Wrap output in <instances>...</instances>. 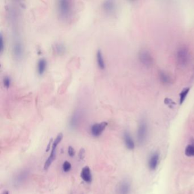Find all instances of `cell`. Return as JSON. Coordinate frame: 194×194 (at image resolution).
Returning a JSON list of instances; mask_svg holds the SVG:
<instances>
[{
  "mask_svg": "<svg viewBox=\"0 0 194 194\" xmlns=\"http://www.w3.org/2000/svg\"><path fill=\"white\" fill-rule=\"evenodd\" d=\"M57 10L59 18L66 21L71 17L73 8L72 2L67 0H61L58 2Z\"/></svg>",
  "mask_w": 194,
  "mask_h": 194,
  "instance_id": "6da1fadb",
  "label": "cell"
},
{
  "mask_svg": "<svg viewBox=\"0 0 194 194\" xmlns=\"http://www.w3.org/2000/svg\"><path fill=\"white\" fill-rule=\"evenodd\" d=\"M178 63L181 67H185L190 61V52L185 46H181L177 50L176 54Z\"/></svg>",
  "mask_w": 194,
  "mask_h": 194,
  "instance_id": "7a4b0ae2",
  "label": "cell"
},
{
  "mask_svg": "<svg viewBox=\"0 0 194 194\" xmlns=\"http://www.w3.org/2000/svg\"><path fill=\"white\" fill-rule=\"evenodd\" d=\"M63 139V134L62 133L58 134L57 136L55 141L52 145V149L51 151V154L49 155V157L48 158V160L46 161L44 165V170H48V168L50 166L52 163L53 162L54 160L55 159L56 157V147L57 146L59 145V143H61V141Z\"/></svg>",
  "mask_w": 194,
  "mask_h": 194,
  "instance_id": "3957f363",
  "label": "cell"
},
{
  "mask_svg": "<svg viewBox=\"0 0 194 194\" xmlns=\"http://www.w3.org/2000/svg\"><path fill=\"white\" fill-rule=\"evenodd\" d=\"M148 135V126L146 121L142 120L139 122L137 130V139L139 144H143L146 142Z\"/></svg>",
  "mask_w": 194,
  "mask_h": 194,
  "instance_id": "277c9868",
  "label": "cell"
},
{
  "mask_svg": "<svg viewBox=\"0 0 194 194\" xmlns=\"http://www.w3.org/2000/svg\"><path fill=\"white\" fill-rule=\"evenodd\" d=\"M138 58L141 63L146 67H150L153 63V58L147 50H143L139 52Z\"/></svg>",
  "mask_w": 194,
  "mask_h": 194,
  "instance_id": "5b68a950",
  "label": "cell"
},
{
  "mask_svg": "<svg viewBox=\"0 0 194 194\" xmlns=\"http://www.w3.org/2000/svg\"><path fill=\"white\" fill-rule=\"evenodd\" d=\"M83 112L82 110L77 109L72 113L69 120V126L72 129L76 128L82 120Z\"/></svg>",
  "mask_w": 194,
  "mask_h": 194,
  "instance_id": "8992f818",
  "label": "cell"
},
{
  "mask_svg": "<svg viewBox=\"0 0 194 194\" xmlns=\"http://www.w3.org/2000/svg\"><path fill=\"white\" fill-rule=\"evenodd\" d=\"M13 54L16 59L19 60L22 59L23 55V46L19 40H17L14 42L13 44Z\"/></svg>",
  "mask_w": 194,
  "mask_h": 194,
  "instance_id": "52a82bcc",
  "label": "cell"
},
{
  "mask_svg": "<svg viewBox=\"0 0 194 194\" xmlns=\"http://www.w3.org/2000/svg\"><path fill=\"white\" fill-rule=\"evenodd\" d=\"M131 190V185L129 182L124 180L119 183L117 187V194H129Z\"/></svg>",
  "mask_w": 194,
  "mask_h": 194,
  "instance_id": "ba28073f",
  "label": "cell"
},
{
  "mask_svg": "<svg viewBox=\"0 0 194 194\" xmlns=\"http://www.w3.org/2000/svg\"><path fill=\"white\" fill-rule=\"evenodd\" d=\"M107 125L108 123L107 122H102L101 123L95 124L91 127V133L93 136L98 137L103 132Z\"/></svg>",
  "mask_w": 194,
  "mask_h": 194,
  "instance_id": "9c48e42d",
  "label": "cell"
},
{
  "mask_svg": "<svg viewBox=\"0 0 194 194\" xmlns=\"http://www.w3.org/2000/svg\"><path fill=\"white\" fill-rule=\"evenodd\" d=\"M160 153L157 151L153 153L150 157L148 161V166L150 170L152 171L155 170L160 162Z\"/></svg>",
  "mask_w": 194,
  "mask_h": 194,
  "instance_id": "30bf717a",
  "label": "cell"
},
{
  "mask_svg": "<svg viewBox=\"0 0 194 194\" xmlns=\"http://www.w3.org/2000/svg\"><path fill=\"white\" fill-rule=\"evenodd\" d=\"M104 12L107 14H112L116 10V4L113 1H105L102 5Z\"/></svg>",
  "mask_w": 194,
  "mask_h": 194,
  "instance_id": "8fae6325",
  "label": "cell"
},
{
  "mask_svg": "<svg viewBox=\"0 0 194 194\" xmlns=\"http://www.w3.org/2000/svg\"><path fill=\"white\" fill-rule=\"evenodd\" d=\"M80 176L82 179L86 183H91L92 179L91 170L89 167L86 166L83 168L80 174Z\"/></svg>",
  "mask_w": 194,
  "mask_h": 194,
  "instance_id": "7c38bea8",
  "label": "cell"
},
{
  "mask_svg": "<svg viewBox=\"0 0 194 194\" xmlns=\"http://www.w3.org/2000/svg\"><path fill=\"white\" fill-rule=\"evenodd\" d=\"M124 139L125 142V145L129 150H133L135 147V144L133 139L131 137L129 132H125L124 134Z\"/></svg>",
  "mask_w": 194,
  "mask_h": 194,
  "instance_id": "4fadbf2b",
  "label": "cell"
},
{
  "mask_svg": "<svg viewBox=\"0 0 194 194\" xmlns=\"http://www.w3.org/2000/svg\"><path fill=\"white\" fill-rule=\"evenodd\" d=\"M158 75H159L160 81L164 84L168 85L171 84V83L172 82V79L171 78V76L168 75V73L164 71L160 70L158 72Z\"/></svg>",
  "mask_w": 194,
  "mask_h": 194,
  "instance_id": "5bb4252c",
  "label": "cell"
},
{
  "mask_svg": "<svg viewBox=\"0 0 194 194\" xmlns=\"http://www.w3.org/2000/svg\"><path fill=\"white\" fill-rule=\"evenodd\" d=\"M96 59L97 63L100 69H105V64L104 60L103 55L101 50H98L96 53Z\"/></svg>",
  "mask_w": 194,
  "mask_h": 194,
  "instance_id": "9a60e30c",
  "label": "cell"
},
{
  "mask_svg": "<svg viewBox=\"0 0 194 194\" xmlns=\"http://www.w3.org/2000/svg\"><path fill=\"white\" fill-rule=\"evenodd\" d=\"M46 65H47V62L44 59L42 58L38 61V65H37V71L39 75H42L46 69Z\"/></svg>",
  "mask_w": 194,
  "mask_h": 194,
  "instance_id": "2e32d148",
  "label": "cell"
},
{
  "mask_svg": "<svg viewBox=\"0 0 194 194\" xmlns=\"http://www.w3.org/2000/svg\"><path fill=\"white\" fill-rule=\"evenodd\" d=\"M185 155L189 157H194V139H192L191 142L189 143L185 149Z\"/></svg>",
  "mask_w": 194,
  "mask_h": 194,
  "instance_id": "e0dca14e",
  "label": "cell"
},
{
  "mask_svg": "<svg viewBox=\"0 0 194 194\" xmlns=\"http://www.w3.org/2000/svg\"><path fill=\"white\" fill-rule=\"evenodd\" d=\"M190 91V87H186L182 90L181 92L179 94V104L182 105L185 102L187 95L189 93Z\"/></svg>",
  "mask_w": 194,
  "mask_h": 194,
  "instance_id": "ac0fdd59",
  "label": "cell"
},
{
  "mask_svg": "<svg viewBox=\"0 0 194 194\" xmlns=\"http://www.w3.org/2000/svg\"><path fill=\"white\" fill-rule=\"evenodd\" d=\"M27 174H28L26 171H23V172L19 173L15 179L14 182H15L16 185H18L19 184L22 183L23 181H25V179H26Z\"/></svg>",
  "mask_w": 194,
  "mask_h": 194,
  "instance_id": "d6986e66",
  "label": "cell"
},
{
  "mask_svg": "<svg viewBox=\"0 0 194 194\" xmlns=\"http://www.w3.org/2000/svg\"><path fill=\"white\" fill-rule=\"evenodd\" d=\"M54 50L56 52V54L61 55L65 52V46L62 43H56L55 45L53 46Z\"/></svg>",
  "mask_w": 194,
  "mask_h": 194,
  "instance_id": "ffe728a7",
  "label": "cell"
},
{
  "mask_svg": "<svg viewBox=\"0 0 194 194\" xmlns=\"http://www.w3.org/2000/svg\"><path fill=\"white\" fill-rule=\"evenodd\" d=\"M164 103L166 105L168 106L170 108H173L174 107H175L176 105V103L173 100L169 99V98H165L164 100Z\"/></svg>",
  "mask_w": 194,
  "mask_h": 194,
  "instance_id": "44dd1931",
  "label": "cell"
},
{
  "mask_svg": "<svg viewBox=\"0 0 194 194\" xmlns=\"http://www.w3.org/2000/svg\"><path fill=\"white\" fill-rule=\"evenodd\" d=\"M71 168V164L68 161H65L63 164V170L65 172H69Z\"/></svg>",
  "mask_w": 194,
  "mask_h": 194,
  "instance_id": "7402d4cb",
  "label": "cell"
},
{
  "mask_svg": "<svg viewBox=\"0 0 194 194\" xmlns=\"http://www.w3.org/2000/svg\"><path fill=\"white\" fill-rule=\"evenodd\" d=\"M3 83H4V86L5 88H8L11 85V79L9 78V76H5L3 80Z\"/></svg>",
  "mask_w": 194,
  "mask_h": 194,
  "instance_id": "603a6c76",
  "label": "cell"
},
{
  "mask_svg": "<svg viewBox=\"0 0 194 194\" xmlns=\"http://www.w3.org/2000/svg\"><path fill=\"white\" fill-rule=\"evenodd\" d=\"M0 41H1V46H0V50H1V52L3 51L4 50V39H3V36L2 33L0 35Z\"/></svg>",
  "mask_w": 194,
  "mask_h": 194,
  "instance_id": "cb8c5ba5",
  "label": "cell"
},
{
  "mask_svg": "<svg viewBox=\"0 0 194 194\" xmlns=\"http://www.w3.org/2000/svg\"><path fill=\"white\" fill-rule=\"evenodd\" d=\"M68 152H69V154L70 157H73L75 154V151L72 147L69 146Z\"/></svg>",
  "mask_w": 194,
  "mask_h": 194,
  "instance_id": "d4e9b609",
  "label": "cell"
},
{
  "mask_svg": "<svg viewBox=\"0 0 194 194\" xmlns=\"http://www.w3.org/2000/svg\"><path fill=\"white\" fill-rule=\"evenodd\" d=\"M84 155H85V150L83 148H82L79 152V157L81 160H83L84 157Z\"/></svg>",
  "mask_w": 194,
  "mask_h": 194,
  "instance_id": "484cf974",
  "label": "cell"
},
{
  "mask_svg": "<svg viewBox=\"0 0 194 194\" xmlns=\"http://www.w3.org/2000/svg\"><path fill=\"white\" fill-rule=\"evenodd\" d=\"M52 141V139H50V143H48V149H47V150H46V151H48L49 150V149H50V145L51 144Z\"/></svg>",
  "mask_w": 194,
  "mask_h": 194,
  "instance_id": "4316f807",
  "label": "cell"
},
{
  "mask_svg": "<svg viewBox=\"0 0 194 194\" xmlns=\"http://www.w3.org/2000/svg\"><path fill=\"white\" fill-rule=\"evenodd\" d=\"M3 194H9V191H5L4 192H3Z\"/></svg>",
  "mask_w": 194,
  "mask_h": 194,
  "instance_id": "83f0119b",
  "label": "cell"
}]
</instances>
